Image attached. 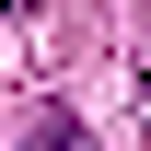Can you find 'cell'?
<instances>
[{"label":"cell","instance_id":"1","mask_svg":"<svg viewBox=\"0 0 151 151\" xmlns=\"http://www.w3.org/2000/svg\"><path fill=\"white\" fill-rule=\"evenodd\" d=\"M23 151H70V116L47 105V116H35V139H23Z\"/></svg>","mask_w":151,"mask_h":151}]
</instances>
